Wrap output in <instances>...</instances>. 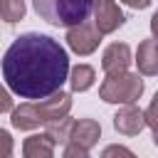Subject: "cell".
I'll return each mask as SVG.
<instances>
[{"label":"cell","instance_id":"11","mask_svg":"<svg viewBox=\"0 0 158 158\" xmlns=\"http://www.w3.org/2000/svg\"><path fill=\"white\" fill-rule=\"evenodd\" d=\"M10 123H12V128H17V131H32V128L44 126L42 118H40V111H37L35 101H25V104H20L17 109H12Z\"/></svg>","mask_w":158,"mask_h":158},{"label":"cell","instance_id":"3","mask_svg":"<svg viewBox=\"0 0 158 158\" xmlns=\"http://www.w3.org/2000/svg\"><path fill=\"white\" fill-rule=\"evenodd\" d=\"M141 94H143V79L133 72L109 74L99 86V96L106 104H136Z\"/></svg>","mask_w":158,"mask_h":158},{"label":"cell","instance_id":"4","mask_svg":"<svg viewBox=\"0 0 158 158\" xmlns=\"http://www.w3.org/2000/svg\"><path fill=\"white\" fill-rule=\"evenodd\" d=\"M101 37H104V35H101L91 22H79V25L67 27V44H69V49L77 52L79 57H86V54L96 52Z\"/></svg>","mask_w":158,"mask_h":158},{"label":"cell","instance_id":"13","mask_svg":"<svg viewBox=\"0 0 158 158\" xmlns=\"http://www.w3.org/2000/svg\"><path fill=\"white\" fill-rule=\"evenodd\" d=\"M67 79H69L72 91H86V89L94 86V81H96V72H94V67H89V64H77V67L69 72Z\"/></svg>","mask_w":158,"mask_h":158},{"label":"cell","instance_id":"15","mask_svg":"<svg viewBox=\"0 0 158 158\" xmlns=\"http://www.w3.org/2000/svg\"><path fill=\"white\" fill-rule=\"evenodd\" d=\"M25 0H0V17L10 25L20 22L25 17Z\"/></svg>","mask_w":158,"mask_h":158},{"label":"cell","instance_id":"19","mask_svg":"<svg viewBox=\"0 0 158 158\" xmlns=\"http://www.w3.org/2000/svg\"><path fill=\"white\" fill-rule=\"evenodd\" d=\"M62 158H89V151L81 148V146H77V143H67Z\"/></svg>","mask_w":158,"mask_h":158},{"label":"cell","instance_id":"8","mask_svg":"<svg viewBox=\"0 0 158 158\" xmlns=\"http://www.w3.org/2000/svg\"><path fill=\"white\" fill-rule=\"evenodd\" d=\"M128 64H131V49H128L126 42H114L101 54V69L106 72V77L128 72Z\"/></svg>","mask_w":158,"mask_h":158},{"label":"cell","instance_id":"17","mask_svg":"<svg viewBox=\"0 0 158 158\" xmlns=\"http://www.w3.org/2000/svg\"><path fill=\"white\" fill-rule=\"evenodd\" d=\"M143 116H146V126H151V128L158 126V91H156V96L151 99V104H148V109L143 111Z\"/></svg>","mask_w":158,"mask_h":158},{"label":"cell","instance_id":"22","mask_svg":"<svg viewBox=\"0 0 158 158\" xmlns=\"http://www.w3.org/2000/svg\"><path fill=\"white\" fill-rule=\"evenodd\" d=\"M151 35H153V40L158 42V10H156L153 17H151Z\"/></svg>","mask_w":158,"mask_h":158},{"label":"cell","instance_id":"12","mask_svg":"<svg viewBox=\"0 0 158 158\" xmlns=\"http://www.w3.org/2000/svg\"><path fill=\"white\" fill-rule=\"evenodd\" d=\"M54 141L47 133H35L22 141V158H54Z\"/></svg>","mask_w":158,"mask_h":158},{"label":"cell","instance_id":"23","mask_svg":"<svg viewBox=\"0 0 158 158\" xmlns=\"http://www.w3.org/2000/svg\"><path fill=\"white\" fill-rule=\"evenodd\" d=\"M153 143H156V146H158V126H156V128H153Z\"/></svg>","mask_w":158,"mask_h":158},{"label":"cell","instance_id":"7","mask_svg":"<svg viewBox=\"0 0 158 158\" xmlns=\"http://www.w3.org/2000/svg\"><path fill=\"white\" fill-rule=\"evenodd\" d=\"M114 128L123 136H138L146 128V116L136 104H123L114 114Z\"/></svg>","mask_w":158,"mask_h":158},{"label":"cell","instance_id":"1","mask_svg":"<svg viewBox=\"0 0 158 158\" xmlns=\"http://www.w3.org/2000/svg\"><path fill=\"white\" fill-rule=\"evenodd\" d=\"M2 77L22 99H44L62 89L69 77L67 49L49 35H20L2 57Z\"/></svg>","mask_w":158,"mask_h":158},{"label":"cell","instance_id":"6","mask_svg":"<svg viewBox=\"0 0 158 158\" xmlns=\"http://www.w3.org/2000/svg\"><path fill=\"white\" fill-rule=\"evenodd\" d=\"M35 106H37V111H40L42 123H47V121L69 116V111H72V96L59 89V91H54V94H49V96H44V99H37Z\"/></svg>","mask_w":158,"mask_h":158},{"label":"cell","instance_id":"2","mask_svg":"<svg viewBox=\"0 0 158 158\" xmlns=\"http://www.w3.org/2000/svg\"><path fill=\"white\" fill-rule=\"evenodd\" d=\"M91 2L94 0H32V7L44 22L54 27H72L86 22L91 15Z\"/></svg>","mask_w":158,"mask_h":158},{"label":"cell","instance_id":"20","mask_svg":"<svg viewBox=\"0 0 158 158\" xmlns=\"http://www.w3.org/2000/svg\"><path fill=\"white\" fill-rule=\"evenodd\" d=\"M5 111H12V96L5 86H0V114H5Z\"/></svg>","mask_w":158,"mask_h":158},{"label":"cell","instance_id":"14","mask_svg":"<svg viewBox=\"0 0 158 158\" xmlns=\"http://www.w3.org/2000/svg\"><path fill=\"white\" fill-rule=\"evenodd\" d=\"M72 126H74V118H69V116H62V118L47 121V123H44V133H47V136H49L54 143H69Z\"/></svg>","mask_w":158,"mask_h":158},{"label":"cell","instance_id":"18","mask_svg":"<svg viewBox=\"0 0 158 158\" xmlns=\"http://www.w3.org/2000/svg\"><path fill=\"white\" fill-rule=\"evenodd\" d=\"M12 146H15L12 136L5 128H0V158H10L12 156Z\"/></svg>","mask_w":158,"mask_h":158},{"label":"cell","instance_id":"21","mask_svg":"<svg viewBox=\"0 0 158 158\" xmlns=\"http://www.w3.org/2000/svg\"><path fill=\"white\" fill-rule=\"evenodd\" d=\"M121 2H126V5L133 7V10H146V7L151 5V0H121Z\"/></svg>","mask_w":158,"mask_h":158},{"label":"cell","instance_id":"16","mask_svg":"<svg viewBox=\"0 0 158 158\" xmlns=\"http://www.w3.org/2000/svg\"><path fill=\"white\" fill-rule=\"evenodd\" d=\"M99 158H138V156H136L131 148L121 146V143H111V146H106V148L101 151Z\"/></svg>","mask_w":158,"mask_h":158},{"label":"cell","instance_id":"5","mask_svg":"<svg viewBox=\"0 0 158 158\" xmlns=\"http://www.w3.org/2000/svg\"><path fill=\"white\" fill-rule=\"evenodd\" d=\"M91 12H94V27L101 35H111L126 22V17H123L121 7L116 5V0H94Z\"/></svg>","mask_w":158,"mask_h":158},{"label":"cell","instance_id":"9","mask_svg":"<svg viewBox=\"0 0 158 158\" xmlns=\"http://www.w3.org/2000/svg\"><path fill=\"white\" fill-rule=\"evenodd\" d=\"M99 136H101V126H99V121H94V118H79V121H74V126H72V133H69V143H77V146H81V148H94L96 143H99Z\"/></svg>","mask_w":158,"mask_h":158},{"label":"cell","instance_id":"10","mask_svg":"<svg viewBox=\"0 0 158 158\" xmlns=\"http://www.w3.org/2000/svg\"><path fill=\"white\" fill-rule=\"evenodd\" d=\"M136 67L146 77H158V42L143 40L136 49Z\"/></svg>","mask_w":158,"mask_h":158}]
</instances>
